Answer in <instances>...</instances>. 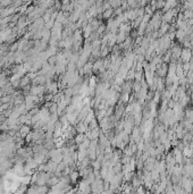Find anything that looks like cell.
Here are the masks:
<instances>
[{"label":"cell","mask_w":193,"mask_h":194,"mask_svg":"<svg viewBox=\"0 0 193 194\" xmlns=\"http://www.w3.org/2000/svg\"><path fill=\"white\" fill-rule=\"evenodd\" d=\"M191 193H192V194H193V188H192V192H191Z\"/></svg>","instance_id":"277c9868"},{"label":"cell","mask_w":193,"mask_h":194,"mask_svg":"<svg viewBox=\"0 0 193 194\" xmlns=\"http://www.w3.org/2000/svg\"><path fill=\"white\" fill-rule=\"evenodd\" d=\"M112 14H114V8H109V9H106V11L104 13V16L106 18H109Z\"/></svg>","instance_id":"7a4b0ae2"},{"label":"cell","mask_w":193,"mask_h":194,"mask_svg":"<svg viewBox=\"0 0 193 194\" xmlns=\"http://www.w3.org/2000/svg\"><path fill=\"white\" fill-rule=\"evenodd\" d=\"M85 140V138H84V135L81 134V135H77V138H76V142L77 143H82V142Z\"/></svg>","instance_id":"3957f363"},{"label":"cell","mask_w":193,"mask_h":194,"mask_svg":"<svg viewBox=\"0 0 193 194\" xmlns=\"http://www.w3.org/2000/svg\"><path fill=\"white\" fill-rule=\"evenodd\" d=\"M192 50L191 49H186V48H183L182 49V52H181V60H182L183 63H190L191 59H192Z\"/></svg>","instance_id":"6da1fadb"}]
</instances>
